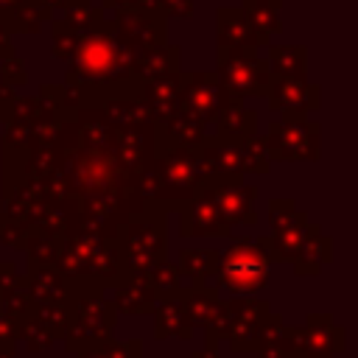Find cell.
Wrapping results in <instances>:
<instances>
[{"instance_id": "cell-1", "label": "cell", "mask_w": 358, "mask_h": 358, "mask_svg": "<svg viewBox=\"0 0 358 358\" xmlns=\"http://www.w3.org/2000/svg\"><path fill=\"white\" fill-rule=\"evenodd\" d=\"M73 59H76L73 76L98 84L134 73L137 48L112 22H101L87 34H78V48Z\"/></svg>"}, {"instance_id": "cell-2", "label": "cell", "mask_w": 358, "mask_h": 358, "mask_svg": "<svg viewBox=\"0 0 358 358\" xmlns=\"http://www.w3.org/2000/svg\"><path fill=\"white\" fill-rule=\"evenodd\" d=\"M137 50H154L165 45L168 17L162 11H120L115 25Z\"/></svg>"}, {"instance_id": "cell-3", "label": "cell", "mask_w": 358, "mask_h": 358, "mask_svg": "<svg viewBox=\"0 0 358 358\" xmlns=\"http://www.w3.org/2000/svg\"><path fill=\"white\" fill-rule=\"evenodd\" d=\"M218 62H221V84L232 87L235 92H255L260 81H266V64L255 59V53L246 50H232V48H218Z\"/></svg>"}, {"instance_id": "cell-4", "label": "cell", "mask_w": 358, "mask_h": 358, "mask_svg": "<svg viewBox=\"0 0 358 358\" xmlns=\"http://www.w3.org/2000/svg\"><path fill=\"white\" fill-rule=\"evenodd\" d=\"M257 45H263V39L255 34L241 8H218V48L255 53Z\"/></svg>"}, {"instance_id": "cell-5", "label": "cell", "mask_w": 358, "mask_h": 358, "mask_svg": "<svg viewBox=\"0 0 358 358\" xmlns=\"http://www.w3.org/2000/svg\"><path fill=\"white\" fill-rule=\"evenodd\" d=\"M48 20H53V11L45 6V3H39V0H20L0 22L11 31V34H34V31H39V25L42 22H48Z\"/></svg>"}, {"instance_id": "cell-6", "label": "cell", "mask_w": 358, "mask_h": 358, "mask_svg": "<svg viewBox=\"0 0 358 358\" xmlns=\"http://www.w3.org/2000/svg\"><path fill=\"white\" fill-rule=\"evenodd\" d=\"M280 6L282 0H243L241 11L246 14L249 25L263 39V45H268V36L280 31Z\"/></svg>"}, {"instance_id": "cell-7", "label": "cell", "mask_w": 358, "mask_h": 358, "mask_svg": "<svg viewBox=\"0 0 358 358\" xmlns=\"http://www.w3.org/2000/svg\"><path fill=\"white\" fill-rule=\"evenodd\" d=\"M62 11H64L62 22L76 34H87L90 28L103 22V6H92V0H67Z\"/></svg>"}, {"instance_id": "cell-8", "label": "cell", "mask_w": 358, "mask_h": 358, "mask_svg": "<svg viewBox=\"0 0 358 358\" xmlns=\"http://www.w3.org/2000/svg\"><path fill=\"white\" fill-rule=\"evenodd\" d=\"M176 59H179V48H168V45H162V48L145 50V53L137 59L134 73L148 76V78H159V76H165V73H171V70L176 67Z\"/></svg>"}, {"instance_id": "cell-9", "label": "cell", "mask_w": 358, "mask_h": 358, "mask_svg": "<svg viewBox=\"0 0 358 358\" xmlns=\"http://www.w3.org/2000/svg\"><path fill=\"white\" fill-rule=\"evenodd\" d=\"M268 62L285 78H299L305 73V48L299 45H277L268 50Z\"/></svg>"}, {"instance_id": "cell-10", "label": "cell", "mask_w": 358, "mask_h": 358, "mask_svg": "<svg viewBox=\"0 0 358 358\" xmlns=\"http://www.w3.org/2000/svg\"><path fill=\"white\" fill-rule=\"evenodd\" d=\"M76 48H78V34L73 28H67L62 20L53 22V53L59 59H67L76 53Z\"/></svg>"}, {"instance_id": "cell-11", "label": "cell", "mask_w": 358, "mask_h": 358, "mask_svg": "<svg viewBox=\"0 0 358 358\" xmlns=\"http://www.w3.org/2000/svg\"><path fill=\"white\" fill-rule=\"evenodd\" d=\"M159 11L165 17H190L193 0H159Z\"/></svg>"}, {"instance_id": "cell-12", "label": "cell", "mask_w": 358, "mask_h": 358, "mask_svg": "<svg viewBox=\"0 0 358 358\" xmlns=\"http://www.w3.org/2000/svg\"><path fill=\"white\" fill-rule=\"evenodd\" d=\"M6 76H8L11 81H25V67H22L17 59H8V62H6Z\"/></svg>"}, {"instance_id": "cell-13", "label": "cell", "mask_w": 358, "mask_h": 358, "mask_svg": "<svg viewBox=\"0 0 358 358\" xmlns=\"http://www.w3.org/2000/svg\"><path fill=\"white\" fill-rule=\"evenodd\" d=\"M8 36H11V31L0 22V56H11V39Z\"/></svg>"}, {"instance_id": "cell-14", "label": "cell", "mask_w": 358, "mask_h": 358, "mask_svg": "<svg viewBox=\"0 0 358 358\" xmlns=\"http://www.w3.org/2000/svg\"><path fill=\"white\" fill-rule=\"evenodd\" d=\"M17 3H20V0H0V20H3V17H6Z\"/></svg>"}, {"instance_id": "cell-15", "label": "cell", "mask_w": 358, "mask_h": 358, "mask_svg": "<svg viewBox=\"0 0 358 358\" xmlns=\"http://www.w3.org/2000/svg\"><path fill=\"white\" fill-rule=\"evenodd\" d=\"M39 3H45L50 11H62V6H64L67 0H39Z\"/></svg>"}]
</instances>
